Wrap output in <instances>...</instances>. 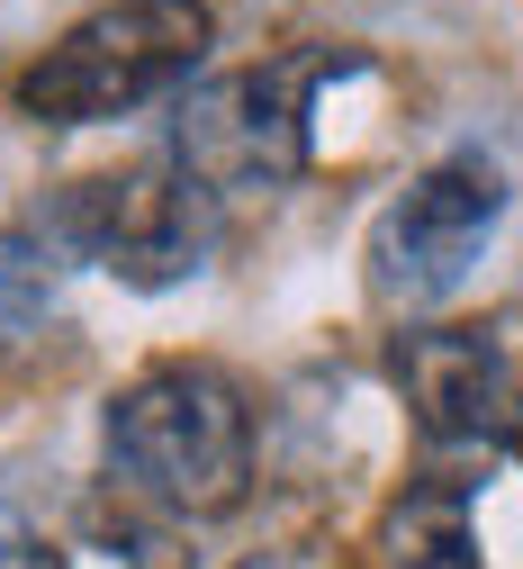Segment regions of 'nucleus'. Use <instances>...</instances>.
Wrapping results in <instances>:
<instances>
[{"label": "nucleus", "instance_id": "obj_2", "mask_svg": "<svg viewBox=\"0 0 523 569\" xmlns=\"http://www.w3.org/2000/svg\"><path fill=\"white\" fill-rule=\"evenodd\" d=\"M208 46H217L208 0H109V10L72 19L28 63L10 82V100L37 127H109V118H135V109L190 91Z\"/></svg>", "mask_w": 523, "mask_h": 569}, {"label": "nucleus", "instance_id": "obj_5", "mask_svg": "<svg viewBox=\"0 0 523 569\" xmlns=\"http://www.w3.org/2000/svg\"><path fill=\"white\" fill-rule=\"evenodd\" d=\"M505 163L461 146V154H433L370 227V290L380 308L415 317V308H442L470 280V262L487 253V236L505 227Z\"/></svg>", "mask_w": 523, "mask_h": 569}, {"label": "nucleus", "instance_id": "obj_9", "mask_svg": "<svg viewBox=\"0 0 523 569\" xmlns=\"http://www.w3.org/2000/svg\"><path fill=\"white\" fill-rule=\"evenodd\" d=\"M0 569H63V551H54L19 507H0Z\"/></svg>", "mask_w": 523, "mask_h": 569}, {"label": "nucleus", "instance_id": "obj_7", "mask_svg": "<svg viewBox=\"0 0 523 569\" xmlns=\"http://www.w3.org/2000/svg\"><path fill=\"white\" fill-rule=\"evenodd\" d=\"M380 560L389 569H487L479 560V516L452 479H415L380 516Z\"/></svg>", "mask_w": 523, "mask_h": 569}, {"label": "nucleus", "instance_id": "obj_1", "mask_svg": "<svg viewBox=\"0 0 523 569\" xmlns=\"http://www.w3.org/2000/svg\"><path fill=\"white\" fill-rule=\"evenodd\" d=\"M109 470L172 516H235L253 497V407L217 362H154L109 398Z\"/></svg>", "mask_w": 523, "mask_h": 569}, {"label": "nucleus", "instance_id": "obj_8", "mask_svg": "<svg viewBox=\"0 0 523 569\" xmlns=\"http://www.w3.org/2000/svg\"><path fill=\"white\" fill-rule=\"evenodd\" d=\"M54 326V253L37 236H0V362Z\"/></svg>", "mask_w": 523, "mask_h": 569}, {"label": "nucleus", "instance_id": "obj_6", "mask_svg": "<svg viewBox=\"0 0 523 569\" xmlns=\"http://www.w3.org/2000/svg\"><path fill=\"white\" fill-rule=\"evenodd\" d=\"M389 380L433 443H496L514 425V398H523L505 371V343L487 326H398Z\"/></svg>", "mask_w": 523, "mask_h": 569}, {"label": "nucleus", "instance_id": "obj_10", "mask_svg": "<svg viewBox=\"0 0 523 569\" xmlns=\"http://www.w3.org/2000/svg\"><path fill=\"white\" fill-rule=\"evenodd\" d=\"M514 425H523V398H514Z\"/></svg>", "mask_w": 523, "mask_h": 569}, {"label": "nucleus", "instance_id": "obj_11", "mask_svg": "<svg viewBox=\"0 0 523 569\" xmlns=\"http://www.w3.org/2000/svg\"><path fill=\"white\" fill-rule=\"evenodd\" d=\"M244 569H262V560H244Z\"/></svg>", "mask_w": 523, "mask_h": 569}, {"label": "nucleus", "instance_id": "obj_3", "mask_svg": "<svg viewBox=\"0 0 523 569\" xmlns=\"http://www.w3.org/2000/svg\"><path fill=\"white\" fill-rule=\"evenodd\" d=\"M208 208L217 199L172 154H135V163L63 181L46 199V218H37V244L72 253V262H100L127 290H172V280H190L208 262V244H217Z\"/></svg>", "mask_w": 523, "mask_h": 569}, {"label": "nucleus", "instance_id": "obj_4", "mask_svg": "<svg viewBox=\"0 0 523 569\" xmlns=\"http://www.w3.org/2000/svg\"><path fill=\"white\" fill-rule=\"evenodd\" d=\"M334 73V54H280L244 63V73H208L172 100V163L208 199L244 190H289L308 172V127H316V82Z\"/></svg>", "mask_w": 523, "mask_h": 569}]
</instances>
